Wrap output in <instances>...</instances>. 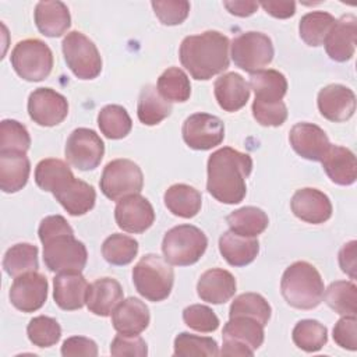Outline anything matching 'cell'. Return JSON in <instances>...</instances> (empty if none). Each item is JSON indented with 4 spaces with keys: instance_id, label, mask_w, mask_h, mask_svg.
Wrapping results in <instances>:
<instances>
[{
    "instance_id": "6da1fadb",
    "label": "cell",
    "mask_w": 357,
    "mask_h": 357,
    "mask_svg": "<svg viewBox=\"0 0 357 357\" xmlns=\"http://www.w3.org/2000/svg\"><path fill=\"white\" fill-rule=\"evenodd\" d=\"M251 170L252 159L248 153L223 146L208 159L206 190L219 202L238 204L247 194L245 178Z\"/></svg>"
},
{
    "instance_id": "7a4b0ae2",
    "label": "cell",
    "mask_w": 357,
    "mask_h": 357,
    "mask_svg": "<svg viewBox=\"0 0 357 357\" xmlns=\"http://www.w3.org/2000/svg\"><path fill=\"white\" fill-rule=\"evenodd\" d=\"M230 40L219 31L185 36L180 45V61L195 79L206 81L227 70Z\"/></svg>"
},
{
    "instance_id": "3957f363",
    "label": "cell",
    "mask_w": 357,
    "mask_h": 357,
    "mask_svg": "<svg viewBox=\"0 0 357 357\" xmlns=\"http://www.w3.org/2000/svg\"><path fill=\"white\" fill-rule=\"evenodd\" d=\"M324 280L317 268L297 261L286 268L280 280V291L289 305L297 310H312L324 297Z\"/></svg>"
},
{
    "instance_id": "277c9868",
    "label": "cell",
    "mask_w": 357,
    "mask_h": 357,
    "mask_svg": "<svg viewBox=\"0 0 357 357\" xmlns=\"http://www.w3.org/2000/svg\"><path fill=\"white\" fill-rule=\"evenodd\" d=\"M132 282L144 298L156 303L169 297L173 289L174 272L163 257L146 254L132 268Z\"/></svg>"
},
{
    "instance_id": "5b68a950",
    "label": "cell",
    "mask_w": 357,
    "mask_h": 357,
    "mask_svg": "<svg viewBox=\"0 0 357 357\" xmlns=\"http://www.w3.org/2000/svg\"><path fill=\"white\" fill-rule=\"evenodd\" d=\"M208 247L205 233L192 225H178L166 231L162 241L165 259L177 266H188L199 261Z\"/></svg>"
},
{
    "instance_id": "8992f818",
    "label": "cell",
    "mask_w": 357,
    "mask_h": 357,
    "mask_svg": "<svg viewBox=\"0 0 357 357\" xmlns=\"http://www.w3.org/2000/svg\"><path fill=\"white\" fill-rule=\"evenodd\" d=\"M43 261L52 272H81L88 259L86 247L73 233H61L42 241Z\"/></svg>"
},
{
    "instance_id": "52a82bcc",
    "label": "cell",
    "mask_w": 357,
    "mask_h": 357,
    "mask_svg": "<svg viewBox=\"0 0 357 357\" xmlns=\"http://www.w3.org/2000/svg\"><path fill=\"white\" fill-rule=\"evenodd\" d=\"M14 71L25 81L38 82L52 73L53 53L40 39H24L18 42L10 56Z\"/></svg>"
},
{
    "instance_id": "ba28073f",
    "label": "cell",
    "mask_w": 357,
    "mask_h": 357,
    "mask_svg": "<svg viewBox=\"0 0 357 357\" xmlns=\"http://www.w3.org/2000/svg\"><path fill=\"white\" fill-rule=\"evenodd\" d=\"M64 60L79 79H93L102 71V57L95 43L82 32H68L61 43Z\"/></svg>"
},
{
    "instance_id": "9c48e42d",
    "label": "cell",
    "mask_w": 357,
    "mask_h": 357,
    "mask_svg": "<svg viewBox=\"0 0 357 357\" xmlns=\"http://www.w3.org/2000/svg\"><path fill=\"white\" fill-rule=\"evenodd\" d=\"M99 185L109 199L120 201L124 197L139 194L144 185V174L132 160L114 159L105 166Z\"/></svg>"
},
{
    "instance_id": "30bf717a",
    "label": "cell",
    "mask_w": 357,
    "mask_h": 357,
    "mask_svg": "<svg viewBox=\"0 0 357 357\" xmlns=\"http://www.w3.org/2000/svg\"><path fill=\"white\" fill-rule=\"evenodd\" d=\"M264 325L254 318L231 317L223 326L222 356H254L264 343Z\"/></svg>"
},
{
    "instance_id": "8fae6325",
    "label": "cell",
    "mask_w": 357,
    "mask_h": 357,
    "mask_svg": "<svg viewBox=\"0 0 357 357\" xmlns=\"http://www.w3.org/2000/svg\"><path fill=\"white\" fill-rule=\"evenodd\" d=\"M230 47L234 64L251 74L266 67L273 60L275 54L271 38L255 31H248L236 36Z\"/></svg>"
},
{
    "instance_id": "7c38bea8",
    "label": "cell",
    "mask_w": 357,
    "mask_h": 357,
    "mask_svg": "<svg viewBox=\"0 0 357 357\" xmlns=\"http://www.w3.org/2000/svg\"><path fill=\"white\" fill-rule=\"evenodd\" d=\"M66 159L78 170H92L99 166L105 153L100 137L89 128H75L66 142Z\"/></svg>"
},
{
    "instance_id": "4fadbf2b",
    "label": "cell",
    "mask_w": 357,
    "mask_h": 357,
    "mask_svg": "<svg viewBox=\"0 0 357 357\" xmlns=\"http://www.w3.org/2000/svg\"><path fill=\"white\" fill-rule=\"evenodd\" d=\"M181 134L190 148L208 151L222 144L225 138V124L213 114L194 113L183 123Z\"/></svg>"
},
{
    "instance_id": "5bb4252c",
    "label": "cell",
    "mask_w": 357,
    "mask_h": 357,
    "mask_svg": "<svg viewBox=\"0 0 357 357\" xmlns=\"http://www.w3.org/2000/svg\"><path fill=\"white\" fill-rule=\"evenodd\" d=\"M28 113L38 126L53 127L67 117L68 102L52 88H38L28 98Z\"/></svg>"
},
{
    "instance_id": "9a60e30c",
    "label": "cell",
    "mask_w": 357,
    "mask_h": 357,
    "mask_svg": "<svg viewBox=\"0 0 357 357\" xmlns=\"http://www.w3.org/2000/svg\"><path fill=\"white\" fill-rule=\"evenodd\" d=\"M117 226L127 233H144L155 222V211L151 202L141 194H132L117 201L114 208Z\"/></svg>"
},
{
    "instance_id": "2e32d148",
    "label": "cell",
    "mask_w": 357,
    "mask_h": 357,
    "mask_svg": "<svg viewBox=\"0 0 357 357\" xmlns=\"http://www.w3.org/2000/svg\"><path fill=\"white\" fill-rule=\"evenodd\" d=\"M47 279L33 271L17 276L10 287L11 304L22 312L38 311L47 298Z\"/></svg>"
},
{
    "instance_id": "e0dca14e",
    "label": "cell",
    "mask_w": 357,
    "mask_h": 357,
    "mask_svg": "<svg viewBox=\"0 0 357 357\" xmlns=\"http://www.w3.org/2000/svg\"><path fill=\"white\" fill-rule=\"evenodd\" d=\"M318 110L329 121L342 123L356 112L354 92L340 84H331L318 92Z\"/></svg>"
},
{
    "instance_id": "ac0fdd59",
    "label": "cell",
    "mask_w": 357,
    "mask_h": 357,
    "mask_svg": "<svg viewBox=\"0 0 357 357\" xmlns=\"http://www.w3.org/2000/svg\"><path fill=\"white\" fill-rule=\"evenodd\" d=\"M291 148L307 160L321 162L322 156L331 146L326 132L312 123H297L289 134Z\"/></svg>"
},
{
    "instance_id": "d6986e66",
    "label": "cell",
    "mask_w": 357,
    "mask_h": 357,
    "mask_svg": "<svg viewBox=\"0 0 357 357\" xmlns=\"http://www.w3.org/2000/svg\"><path fill=\"white\" fill-rule=\"evenodd\" d=\"M290 206L298 219L311 225H321L332 216L329 197L311 187L297 190L291 197Z\"/></svg>"
},
{
    "instance_id": "ffe728a7",
    "label": "cell",
    "mask_w": 357,
    "mask_h": 357,
    "mask_svg": "<svg viewBox=\"0 0 357 357\" xmlns=\"http://www.w3.org/2000/svg\"><path fill=\"white\" fill-rule=\"evenodd\" d=\"M356 43L357 18L353 14H346L336 20L324 42L328 56L339 63L347 61L354 56Z\"/></svg>"
},
{
    "instance_id": "44dd1931",
    "label": "cell",
    "mask_w": 357,
    "mask_h": 357,
    "mask_svg": "<svg viewBox=\"0 0 357 357\" xmlns=\"http://www.w3.org/2000/svg\"><path fill=\"white\" fill-rule=\"evenodd\" d=\"M149 321L146 304L135 297L121 300L112 312L113 328L123 335H139L148 328Z\"/></svg>"
},
{
    "instance_id": "7402d4cb",
    "label": "cell",
    "mask_w": 357,
    "mask_h": 357,
    "mask_svg": "<svg viewBox=\"0 0 357 357\" xmlns=\"http://www.w3.org/2000/svg\"><path fill=\"white\" fill-rule=\"evenodd\" d=\"M236 289L237 283L234 276L220 268L205 271L197 283L198 297L211 304H225L234 296Z\"/></svg>"
},
{
    "instance_id": "603a6c76",
    "label": "cell",
    "mask_w": 357,
    "mask_h": 357,
    "mask_svg": "<svg viewBox=\"0 0 357 357\" xmlns=\"http://www.w3.org/2000/svg\"><path fill=\"white\" fill-rule=\"evenodd\" d=\"M88 286L81 272H61L53 279V298L61 310H79L85 304Z\"/></svg>"
},
{
    "instance_id": "cb8c5ba5",
    "label": "cell",
    "mask_w": 357,
    "mask_h": 357,
    "mask_svg": "<svg viewBox=\"0 0 357 357\" xmlns=\"http://www.w3.org/2000/svg\"><path fill=\"white\" fill-rule=\"evenodd\" d=\"M121 300L123 289L120 283L113 278H100L88 286L85 304L92 314L109 317Z\"/></svg>"
},
{
    "instance_id": "d4e9b609",
    "label": "cell",
    "mask_w": 357,
    "mask_h": 357,
    "mask_svg": "<svg viewBox=\"0 0 357 357\" xmlns=\"http://www.w3.org/2000/svg\"><path fill=\"white\" fill-rule=\"evenodd\" d=\"M321 163L325 173L335 184L351 185L357 178L356 156L349 148L331 144Z\"/></svg>"
},
{
    "instance_id": "484cf974",
    "label": "cell",
    "mask_w": 357,
    "mask_h": 357,
    "mask_svg": "<svg viewBox=\"0 0 357 357\" xmlns=\"http://www.w3.org/2000/svg\"><path fill=\"white\" fill-rule=\"evenodd\" d=\"M33 18L39 32L49 38H59L71 25V17L63 1H39L33 11Z\"/></svg>"
},
{
    "instance_id": "4316f807",
    "label": "cell",
    "mask_w": 357,
    "mask_h": 357,
    "mask_svg": "<svg viewBox=\"0 0 357 357\" xmlns=\"http://www.w3.org/2000/svg\"><path fill=\"white\" fill-rule=\"evenodd\" d=\"M215 98L225 112H237L250 99V86L237 73H226L213 84Z\"/></svg>"
},
{
    "instance_id": "83f0119b",
    "label": "cell",
    "mask_w": 357,
    "mask_h": 357,
    "mask_svg": "<svg viewBox=\"0 0 357 357\" xmlns=\"http://www.w3.org/2000/svg\"><path fill=\"white\" fill-rule=\"evenodd\" d=\"M53 195L71 216L85 215L95 206L96 201L95 188L75 177Z\"/></svg>"
},
{
    "instance_id": "f1b7e54d",
    "label": "cell",
    "mask_w": 357,
    "mask_h": 357,
    "mask_svg": "<svg viewBox=\"0 0 357 357\" xmlns=\"http://www.w3.org/2000/svg\"><path fill=\"white\" fill-rule=\"evenodd\" d=\"M31 163L26 153L0 152V188L7 192L22 190L29 178Z\"/></svg>"
},
{
    "instance_id": "f546056e",
    "label": "cell",
    "mask_w": 357,
    "mask_h": 357,
    "mask_svg": "<svg viewBox=\"0 0 357 357\" xmlns=\"http://www.w3.org/2000/svg\"><path fill=\"white\" fill-rule=\"evenodd\" d=\"M219 251L229 265L245 266L257 258L259 243L257 237H244L229 230L219 238Z\"/></svg>"
},
{
    "instance_id": "4dcf8cb0",
    "label": "cell",
    "mask_w": 357,
    "mask_h": 357,
    "mask_svg": "<svg viewBox=\"0 0 357 357\" xmlns=\"http://www.w3.org/2000/svg\"><path fill=\"white\" fill-rule=\"evenodd\" d=\"M250 89L255 93V102L278 103L287 92V81L276 70H259L250 75Z\"/></svg>"
},
{
    "instance_id": "1f68e13d",
    "label": "cell",
    "mask_w": 357,
    "mask_h": 357,
    "mask_svg": "<svg viewBox=\"0 0 357 357\" xmlns=\"http://www.w3.org/2000/svg\"><path fill=\"white\" fill-rule=\"evenodd\" d=\"M166 208L176 216L194 218L202 205L201 192L188 184H173L163 195Z\"/></svg>"
},
{
    "instance_id": "d6a6232c",
    "label": "cell",
    "mask_w": 357,
    "mask_h": 357,
    "mask_svg": "<svg viewBox=\"0 0 357 357\" xmlns=\"http://www.w3.org/2000/svg\"><path fill=\"white\" fill-rule=\"evenodd\" d=\"M172 113V105L160 96L155 85H145L138 98L137 116L145 126H156L169 117Z\"/></svg>"
},
{
    "instance_id": "836d02e7",
    "label": "cell",
    "mask_w": 357,
    "mask_h": 357,
    "mask_svg": "<svg viewBox=\"0 0 357 357\" xmlns=\"http://www.w3.org/2000/svg\"><path fill=\"white\" fill-rule=\"evenodd\" d=\"M74 174L68 165L60 159H43L35 167V181L39 188L56 194L61 190Z\"/></svg>"
},
{
    "instance_id": "e575fe53",
    "label": "cell",
    "mask_w": 357,
    "mask_h": 357,
    "mask_svg": "<svg viewBox=\"0 0 357 357\" xmlns=\"http://www.w3.org/2000/svg\"><path fill=\"white\" fill-rule=\"evenodd\" d=\"M226 222L230 230L244 237H257L269 225L268 215L257 206H243L227 215Z\"/></svg>"
},
{
    "instance_id": "d590c367",
    "label": "cell",
    "mask_w": 357,
    "mask_h": 357,
    "mask_svg": "<svg viewBox=\"0 0 357 357\" xmlns=\"http://www.w3.org/2000/svg\"><path fill=\"white\" fill-rule=\"evenodd\" d=\"M3 268L6 273L13 278L38 271V247L29 243H18L10 247L4 254Z\"/></svg>"
},
{
    "instance_id": "8d00e7d4",
    "label": "cell",
    "mask_w": 357,
    "mask_h": 357,
    "mask_svg": "<svg viewBox=\"0 0 357 357\" xmlns=\"http://www.w3.org/2000/svg\"><path fill=\"white\" fill-rule=\"evenodd\" d=\"M336 20L332 14L325 11H312L301 17L298 24L300 38L308 46H321L324 45L328 33L335 25Z\"/></svg>"
},
{
    "instance_id": "74e56055",
    "label": "cell",
    "mask_w": 357,
    "mask_h": 357,
    "mask_svg": "<svg viewBox=\"0 0 357 357\" xmlns=\"http://www.w3.org/2000/svg\"><path fill=\"white\" fill-rule=\"evenodd\" d=\"M98 126L106 138L120 139L130 134L132 121L123 106L107 105L98 114Z\"/></svg>"
},
{
    "instance_id": "f35d334b",
    "label": "cell",
    "mask_w": 357,
    "mask_h": 357,
    "mask_svg": "<svg viewBox=\"0 0 357 357\" xmlns=\"http://www.w3.org/2000/svg\"><path fill=\"white\" fill-rule=\"evenodd\" d=\"M158 92L167 102H187L191 95V84L187 74L178 67L165 70L158 78Z\"/></svg>"
},
{
    "instance_id": "ab89813d",
    "label": "cell",
    "mask_w": 357,
    "mask_h": 357,
    "mask_svg": "<svg viewBox=\"0 0 357 357\" xmlns=\"http://www.w3.org/2000/svg\"><path fill=\"white\" fill-rule=\"evenodd\" d=\"M325 303L340 315H356L357 287L353 282L336 280L324 291Z\"/></svg>"
},
{
    "instance_id": "60d3db41",
    "label": "cell",
    "mask_w": 357,
    "mask_h": 357,
    "mask_svg": "<svg viewBox=\"0 0 357 357\" xmlns=\"http://www.w3.org/2000/svg\"><path fill=\"white\" fill-rule=\"evenodd\" d=\"M291 339L298 349L314 353L326 344L328 329L317 319H301L293 328Z\"/></svg>"
},
{
    "instance_id": "b9f144b4",
    "label": "cell",
    "mask_w": 357,
    "mask_h": 357,
    "mask_svg": "<svg viewBox=\"0 0 357 357\" xmlns=\"http://www.w3.org/2000/svg\"><path fill=\"white\" fill-rule=\"evenodd\" d=\"M138 254V241L130 236L114 233L102 244L103 258L117 266L130 264Z\"/></svg>"
},
{
    "instance_id": "7bdbcfd3",
    "label": "cell",
    "mask_w": 357,
    "mask_h": 357,
    "mask_svg": "<svg viewBox=\"0 0 357 357\" xmlns=\"http://www.w3.org/2000/svg\"><path fill=\"white\" fill-rule=\"evenodd\" d=\"M272 314L269 303L258 293H243L234 298L230 305L229 317H248L257 319L264 326Z\"/></svg>"
},
{
    "instance_id": "ee69618b",
    "label": "cell",
    "mask_w": 357,
    "mask_h": 357,
    "mask_svg": "<svg viewBox=\"0 0 357 357\" xmlns=\"http://www.w3.org/2000/svg\"><path fill=\"white\" fill-rule=\"evenodd\" d=\"M174 356H219L218 343L212 337L197 336L188 332H181L174 339Z\"/></svg>"
},
{
    "instance_id": "f6af8a7d",
    "label": "cell",
    "mask_w": 357,
    "mask_h": 357,
    "mask_svg": "<svg viewBox=\"0 0 357 357\" xmlns=\"http://www.w3.org/2000/svg\"><path fill=\"white\" fill-rule=\"evenodd\" d=\"M26 335L31 343L35 346L50 347L60 340L61 328L54 318L39 315L29 321L26 326Z\"/></svg>"
},
{
    "instance_id": "bcb514c9",
    "label": "cell",
    "mask_w": 357,
    "mask_h": 357,
    "mask_svg": "<svg viewBox=\"0 0 357 357\" xmlns=\"http://www.w3.org/2000/svg\"><path fill=\"white\" fill-rule=\"evenodd\" d=\"M29 145L31 137L24 124L10 119L0 123V152L26 153Z\"/></svg>"
},
{
    "instance_id": "7dc6e473",
    "label": "cell",
    "mask_w": 357,
    "mask_h": 357,
    "mask_svg": "<svg viewBox=\"0 0 357 357\" xmlns=\"http://www.w3.org/2000/svg\"><path fill=\"white\" fill-rule=\"evenodd\" d=\"M184 324L197 331V332H213L219 328V318L216 314L206 305L192 304L184 308L183 311Z\"/></svg>"
},
{
    "instance_id": "c3c4849f",
    "label": "cell",
    "mask_w": 357,
    "mask_h": 357,
    "mask_svg": "<svg viewBox=\"0 0 357 357\" xmlns=\"http://www.w3.org/2000/svg\"><path fill=\"white\" fill-rule=\"evenodd\" d=\"M151 4L155 15L163 25H178L190 13V3L185 0H163L152 1Z\"/></svg>"
},
{
    "instance_id": "681fc988",
    "label": "cell",
    "mask_w": 357,
    "mask_h": 357,
    "mask_svg": "<svg viewBox=\"0 0 357 357\" xmlns=\"http://www.w3.org/2000/svg\"><path fill=\"white\" fill-rule=\"evenodd\" d=\"M252 116L261 126L279 127L287 119V107L283 100L278 103H261L254 100Z\"/></svg>"
},
{
    "instance_id": "f907efd6",
    "label": "cell",
    "mask_w": 357,
    "mask_h": 357,
    "mask_svg": "<svg viewBox=\"0 0 357 357\" xmlns=\"http://www.w3.org/2000/svg\"><path fill=\"white\" fill-rule=\"evenodd\" d=\"M110 354L116 357H121V356L145 357L148 354V346H146V342L138 335L119 333L112 340Z\"/></svg>"
},
{
    "instance_id": "816d5d0a",
    "label": "cell",
    "mask_w": 357,
    "mask_h": 357,
    "mask_svg": "<svg viewBox=\"0 0 357 357\" xmlns=\"http://www.w3.org/2000/svg\"><path fill=\"white\" fill-rule=\"evenodd\" d=\"M333 340L337 346L354 351L357 349L356 315H343L333 326Z\"/></svg>"
},
{
    "instance_id": "f5cc1de1",
    "label": "cell",
    "mask_w": 357,
    "mask_h": 357,
    "mask_svg": "<svg viewBox=\"0 0 357 357\" xmlns=\"http://www.w3.org/2000/svg\"><path fill=\"white\" fill-rule=\"evenodd\" d=\"M61 354L64 357H77V356H98V346L96 343L84 336H71L63 342Z\"/></svg>"
},
{
    "instance_id": "db71d44e",
    "label": "cell",
    "mask_w": 357,
    "mask_h": 357,
    "mask_svg": "<svg viewBox=\"0 0 357 357\" xmlns=\"http://www.w3.org/2000/svg\"><path fill=\"white\" fill-rule=\"evenodd\" d=\"M356 245L354 240L346 243L339 251V265L344 273L351 279H356Z\"/></svg>"
},
{
    "instance_id": "11a10c76",
    "label": "cell",
    "mask_w": 357,
    "mask_h": 357,
    "mask_svg": "<svg viewBox=\"0 0 357 357\" xmlns=\"http://www.w3.org/2000/svg\"><path fill=\"white\" fill-rule=\"evenodd\" d=\"M259 6L275 18H289L296 13L294 1H261Z\"/></svg>"
},
{
    "instance_id": "9f6ffc18",
    "label": "cell",
    "mask_w": 357,
    "mask_h": 357,
    "mask_svg": "<svg viewBox=\"0 0 357 357\" xmlns=\"http://www.w3.org/2000/svg\"><path fill=\"white\" fill-rule=\"evenodd\" d=\"M223 6L233 15L250 17L257 11L259 4L257 1H223Z\"/></svg>"
}]
</instances>
